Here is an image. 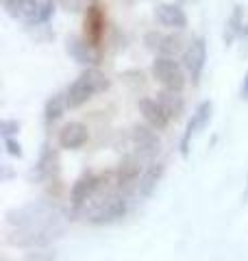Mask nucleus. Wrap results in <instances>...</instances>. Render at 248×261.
<instances>
[{
    "mask_svg": "<svg viewBox=\"0 0 248 261\" xmlns=\"http://www.w3.org/2000/svg\"><path fill=\"white\" fill-rule=\"evenodd\" d=\"M85 27H89L87 29V39L92 42L94 46H96V42L101 39V35H103V27H105V18H103V11L98 9L96 5H92L87 9V18H85Z\"/></svg>",
    "mask_w": 248,
    "mask_h": 261,
    "instance_id": "nucleus-20",
    "label": "nucleus"
},
{
    "mask_svg": "<svg viewBox=\"0 0 248 261\" xmlns=\"http://www.w3.org/2000/svg\"><path fill=\"white\" fill-rule=\"evenodd\" d=\"M133 194L122 192L118 187H113L109 192H101L92 202H87L79 214L83 216V220L94 226H109L124 220L131 214V207H133Z\"/></svg>",
    "mask_w": 248,
    "mask_h": 261,
    "instance_id": "nucleus-2",
    "label": "nucleus"
},
{
    "mask_svg": "<svg viewBox=\"0 0 248 261\" xmlns=\"http://www.w3.org/2000/svg\"><path fill=\"white\" fill-rule=\"evenodd\" d=\"M107 174H96V172H83L77 181L72 183V190H70V205L72 209L79 211L87 205V202H92L98 194L103 192V187L107 183Z\"/></svg>",
    "mask_w": 248,
    "mask_h": 261,
    "instance_id": "nucleus-6",
    "label": "nucleus"
},
{
    "mask_svg": "<svg viewBox=\"0 0 248 261\" xmlns=\"http://www.w3.org/2000/svg\"><path fill=\"white\" fill-rule=\"evenodd\" d=\"M3 144L11 157H22V144L15 140V137H7V140H3Z\"/></svg>",
    "mask_w": 248,
    "mask_h": 261,
    "instance_id": "nucleus-22",
    "label": "nucleus"
},
{
    "mask_svg": "<svg viewBox=\"0 0 248 261\" xmlns=\"http://www.w3.org/2000/svg\"><path fill=\"white\" fill-rule=\"evenodd\" d=\"M18 133H20V122H15V120L0 122V135H3V140H7V137H18Z\"/></svg>",
    "mask_w": 248,
    "mask_h": 261,
    "instance_id": "nucleus-21",
    "label": "nucleus"
},
{
    "mask_svg": "<svg viewBox=\"0 0 248 261\" xmlns=\"http://www.w3.org/2000/svg\"><path fill=\"white\" fill-rule=\"evenodd\" d=\"M144 44L148 50L157 53V57H177V55H183V39L175 33H157V31H151L146 33L144 37Z\"/></svg>",
    "mask_w": 248,
    "mask_h": 261,
    "instance_id": "nucleus-11",
    "label": "nucleus"
},
{
    "mask_svg": "<svg viewBox=\"0 0 248 261\" xmlns=\"http://www.w3.org/2000/svg\"><path fill=\"white\" fill-rule=\"evenodd\" d=\"M244 31H246V24H244V9L242 7H233V13L229 15L227 20V29H225V44L231 46L233 42L244 37Z\"/></svg>",
    "mask_w": 248,
    "mask_h": 261,
    "instance_id": "nucleus-17",
    "label": "nucleus"
},
{
    "mask_svg": "<svg viewBox=\"0 0 248 261\" xmlns=\"http://www.w3.org/2000/svg\"><path fill=\"white\" fill-rule=\"evenodd\" d=\"M153 76L155 81H159L163 89H170V92H183L185 89V68L183 63H179L175 57H155L153 61Z\"/></svg>",
    "mask_w": 248,
    "mask_h": 261,
    "instance_id": "nucleus-5",
    "label": "nucleus"
},
{
    "mask_svg": "<svg viewBox=\"0 0 248 261\" xmlns=\"http://www.w3.org/2000/svg\"><path fill=\"white\" fill-rule=\"evenodd\" d=\"M5 11L27 27H44L55 15L57 5L53 0H3Z\"/></svg>",
    "mask_w": 248,
    "mask_h": 261,
    "instance_id": "nucleus-4",
    "label": "nucleus"
},
{
    "mask_svg": "<svg viewBox=\"0 0 248 261\" xmlns=\"http://www.w3.org/2000/svg\"><path fill=\"white\" fill-rule=\"evenodd\" d=\"M122 3H127V5H133V3H135V0H122Z\"/></svg>",
    "mask_w": 248,
    "mask_h": 261,
    "instance_id": "nucleus-28",
    "label": "nucleus"
},
{
    "mask_svg": "<svg viewBox=\"0 0 248 261\" xmlns=\"http://www.w3.org/2000/svg\"><path fill=\"white\" fill-rule=\"evenodd\" d=\"M163 174H165V163L163 161L155 159V161L148 163L142 178H139V183H137V196L139 198H151L153 192L157 190V185L161 183Z\"/></svg>",
    "mask_w": 248,
    "mask_h": 261,
    "instance_id": "nucleus-16",
    "label": "nucleus"
},
{
    "mask_svg": "<svg viewBox=\"0 0 248 261\" xmlns=\"http://www.w3.org/2000/svg\"><path fill=\"white\" fill-rule=\"evenodd\" d=\"M87 126L83 124V122H68V124H63L59 135H57V142L63 150H79L83 146L87 144Z\"/></svg>",
    "mask_w": 248,
    "mask_h": 261,
    "instance_id": "nucleus-15",
    "label": "nucleus"
},
{
    "mask_svg": "<svg viewBox=\"0 0 248 261\" xmlns=\"http://www.w3.org/2000/svg\"><path fill=\"white\" fill-rule=\"evenodd\" d=\"M181 63H183L187 76L192 79V83L194 85L201 83L207 65V39L203 35H196L187 42L183 55H181Z\"/></svg>",
    "mask_w": 248,
    "mask_h": 261,
    "instance_id": "nucleus-8",
    "label": "nucleus"
},
{
    "mask_svg": "<svg viewBox=\"0 0 248 261\" xmlns=\"http://www.w3.org/2000/svg\"><path fill=\"white\" fill-rule=\"evenodd\" d=\"M24 261H57V255L48 250H35V252H29Z\"/></svg>",
    "mask_w": 248,
    "mask_h": 261,
    "instance_id": "nucleus-23",
    "label": "nucleus"
},
{
    "mask_svg": "<svg viewBox=\"0 0 248 261\" xmlns=\"http://www.w3.org/2000/svg\"><path fill=\"white\" fill-rule=\"evenodd\" d=\"M137 107H139V113H142V118L146 120V124L153 126L155 130H163V128L172 122V118L168 116V111L161 107V102L157 100V98H151V96L139 98Z\"/></svg>",
    "mask_w": 248,
    "mask_h": 261,
    "instance_id": "nucleus-12",
    "label": "nucleus"
},
{
    "mask_svg": "<svg viewBox=\"0 0 248 261\" xmlns=\"http://www.w3.org/2000/svg\"><path fill=\"white\" fill-rule=\"evenodd\" d=\"M242 200L248 202V176H246V190H244V194H242Z\"/></svg>",
    "mask_w": 248,
    "mask_h": 261,
    "instance_id": "nucleus-26",
    "label": "nucleus"
},
{
    "mask_svg": "<svg viewBox=\"0 0 248 261\" xmlns=\"http://www.w3.org/2000/svg\"><path fill=\"white\" fill-rule=\"evenodd\" d=\"M131 144H133L135 152L142 157L146 163L157 159V154L161 152V140L157 135V130L148 124H135L131 128Z\"/></svg>",
    "mask_w": 248,
    "mask_h": 261,
    "instance_id": "nucleus-9",
    "label": "nucleus"
},
{
    "mask_svg": "<svg viewBox=\"0 0 248 261\" xmlns=\"http://www.w3.org/2000/svg\"><path fill=\"white\" fill-rule=\"evenodd\" d=\"M239 94H242L244 100H248V72H246V76L242 81V92H239Z\"/></svg>",
    "mask_w": 248,
    "mask_h": 261,
    "instance_id": "nucleus-24",
    "label": "nucleus"
},
{
    "mask_svg": "<svg viewBox=\"0 0 248 261\" xmlns=\"http://www.w3.org/2000/svg\"><path fill=\"white\" fill-rule=\"evenodd\" d=\"M65 50L77 63L87 65V68H94V65L101 61V53L96 50V46L89 42L87 37H70Z\"/></svg>",
    "mask_w": 248,
    "mask_h": 261,
    "instance_id": "nucleus-13",
    "label": "nucleus"
},
{
    "mask_svg": "<svg viewBox=\"0 0 248 261\" xmlns=\"http://www.w3.org/2000/svg\"><path fill=\"white\" fill-rule=\"evenodd\" d=\"M146 166L148 163L139 157L137 152L122 157L118 168H115V172L111 174L113 187H118L122 192H129V194H137V183H139V178H142Z\"/></svg>",
    "mask_w": 248,
    "mask_h": 261,
    "instance_id": "nucleus-7",
    "label": "nucleus"
},
{
    "mask_svg": "<svg viewBox=\"0 0 248 261\" xmlns=\"http://www.w3.org/2000/svg\"><path fill=\"white\" fill-rule=\"evenodd\" d=\"M211 116H213V102H211V100H203V102L194 109L192 118H189L187 126H185V130H183V137H181V146H179L183 157H187V154H189V148H192L194 137L201 133V130H203L207 124H209Z\"/></svg>",
    "mask_w": 248,
    "mask_h": 261,
    "instance_id": "nucleus-10",
    "label": "nucleus"
},
{
    "mask_svg": "<svg viewBox=\"0 0 248 261\" xmlns=\"http://www.w3.org/2000/svg\"><path fill=\"white\" fill-rule=\"evenodd\" d=\"M81 3H85L87 7H92V5H96V3H98V0H81Z\"/></svg>",
    "mask_w": 248,
    "mask_h": 261,
    "instance_id": "nucleus-27",
    "label": "nucleus"
},
{
    "mask_svg": "<svg viewBox=\"0 0 248 261\" xmlns=\"http://www.w3.org/2000/svg\"><path fill=\"white\" fill-rule=\"evenodd\" d=\"M155 18L168 31H183L187 27V15L175 3H161L155 7Z\"/></svg>",
    "mask_w": 248,
    "mask_h": 261,
    "instance_id": "nucleus-14",
    "label": "nucleus"
},
{
    "mask_svg": "<svg viewBox=\"0 0 248 261\" xmlns=\"http://www.w3.org/2000/svg\"><path fill=\"white\" fill-rule=\"evenodd\" d=\"M244 46H246V53H248V24H246V31H244Z\"/></svg>",
    "mask_w": 248,
    "mask_h": 261,
    "instance_id": "nucleus-25",
    "label": "nucleus"
},
{
    "mask_svg": "<svg viewBox=\"0 0 248 261\" xmlns=\"http://www.w3.org/2000/svg\"><path fill=\"white\" fill-rule=\"evenodd\" d=\"M68 96L65 94H55L48 98V102H46V107H44V122L48 126H53L57 124L61 118H63V113L68 111Z\"/></svg>",
    "mask_w": 248,
    "mask_h": 261,
    "instance_id": "nucleus-19",
    "label": "nucleus"
},
{
    "mask_svg": "<svg viewBox=\"0 0 248 261\" xmlns=\"http://www.w3.org/2000/svg\"><path fill=\"white\" fill-rule=\"evenodd\" d=\"M107 87H109V79H107L98 68L83 70L81 74L74 79V83L65 89V96H68V107L70 109L83 107V105H87L94 96L105 92Z\"/></svg>",
    "mask_w": 248,
    "mask_h": 261,
    "instance_id": "nucleus-3",
    "label": "nucleus"
},
{
    "mask_svg": "<svg viewBox=\"0 0 248 261\" xmlns=\"http://www.w3.org/2000/svg\"><path fill=\"white\" fill-rule=\"evenodd\" d=\"M7 224L13 226V235H18L11 238V244L27 248H41L63 233L61 214L51 202H33L15 209L7 216Z\"/></svg>",
    "mask_w": 248,
    "mask_h": 261,
    "instance_id": "nucleus-1",
    "label": "nucleus"
},
{
    "mask_svg": "<svg viewBox=\"0 0 248 261\" xmlns=\"http://www.w3.org/2000/svg\"><path fill=\"white\" fill-rule=\"evenodd\" d=\"M157 100L161 102V107L168 111V116L172 120H179L185 111V98L181 96V92H170V89H163V92L157 94Z\"/></svg>",
    "mask_w": 248,
    "mask_h": 261,
    "instance_id": "nucleus-18",
    "label": "nucleus"
}]
</instances>
